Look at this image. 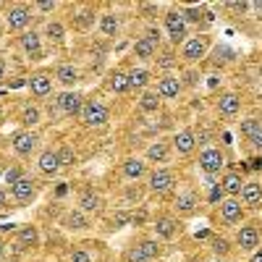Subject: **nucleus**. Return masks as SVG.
I'll use <instances>...</instances> for the list:
<instances>
[{"instance_id":"43","label":"nucleus","mask_w":262,"mask_h":262,"mask_svg":"<svg viewBox=\"0 0 262 262\" xmlns=\"http://www.w3.org/2000/svg\"><path fill=\"white\" fill-rule=\"evenodd\" d=\"M18 179H21V170H18V168H11V170L6 173V181H8L11 186H13V184H16Z\"/></svg>"},{"instance_id":"49","label":"nucleus","mask_w":262,"mask_h":262,"mask_svg":"<svg viewBox=\"0 0 262 262\" xmlns=\"http://www.w3.org/2000/svg\"><path fill=\"white\" fill-rule=\"evenodd\" d=\"M252 262H262V252H254L252 254Z\"/></svg>"},{"instance_id":"26","label":"nucleus","mask_w":262,"mask_h":262,"mask_svg":"<svg viewBox=\"0 0 262 262\" xmlns=\"http://www.w3.org/2000/svg\"><path fill=\"white\" fill-rule=\"evenodd\" d=\"M55 79H58L60 84H66V86H71V84H76V79H79V71L74 69V66H60V69H58V74H55Z\"/></svg>"},{"instance_id":"24","label":"nucleus","mask_w":262,"mask_h":262,"mask_svg":"<svg viewBox=\"0 0 262 262\" xmlns=\"http://www.w3.org/2000/svg\"><path fill=\"white\" fill-rule=\"evenodd\" d=\"M155 231L160 238H170L173 233H176V221L173 217H158L155 221Z\"/></svg>"},{"instance_id":"9","label":"nucleus","mask_w":262,"mask_h":262,"mask_svg":"<svg viewBox=\"0 0 262 262\" xmlns=\"http://www.w3.org/2000/svg\"><path fill=\"white\" fill-rule=\"evenodd\" d=\"M236 242H238V247H242L244 252H254L259 247V231L254 226H242V231H238V236H236Z\"/></svg>"},{"instance_id":"50","label":"nucleus","mask_w":262,"mask_h":262,"mask_svg":"<svg viewBox=\"0 0 262 262\" xmlns=\"http://www.w3.org/2000/svg\"><path fill=\"white\" fill-rule=\"evenodd\" d=\"M252 8H254V11H259V13H262V0H257V3H252Z\"/></svg>"},{"instance_id":"20","label":"nucleus","mask_w":262,"mask_h":262,"mask_svg":"<svg viewBox=\"0 0 262 262\" xmlns=\"http://www.w3.org/2000/svg\"><path fill=\"white\" fill-rule=\"evenodd\" d=\"M155 42H152L149 37H139L137 39V45H134V53H137V58H142V60H149L152 55H155Z\"/></svg>"},{"instance_id":"30","label":"nucleus","mask_w":262,"mask_h":262,"mask_svg":"<svg viewBox=\"0 0 262 262\" xmlns=\"http://www.w3.org/2000/svg\"><path fill=\"white\" fill-rule=\"evenodd\" d=\"M111 86H113V92H128L131 90V84H128V74H113L111 76Z\"/></svg>"},{"instance_id":"42","label":"nucleus","mask_w":262,"mask_h":262,"mask_svg":"<svg viewBox=\"0 0 262 262\" xmlns=\"http://www.w3.org/2000/svg\"><path fill=\"white\" fill-rule=\"evenodd\" d=\"M71 262H92V257L86 254L84 249H76V252L71 254Z\"/></svg>"},{"instance_id":"51","label":"nucleus","mask_w":262,"mask_h":262,"mask_svg":"<svg viewBox=\"0 0 262 262\" xmlns=\"http://www.w3.org/2000/svg\"><path fill=\"white\" fill-rule=\"evenodd\" d=\"M3 76H6V66H3V60H0V81H3Z\"/></svg>"},{"instance_id":"34","label":"nucleus","mask_w":262,"mask_h":262,"mask_svg":"<svg viewBox=\"0 0 262 262\" xmlns=\"http://www.w3.org/2000/svg\"><path fill=\"white\" fill-rule=\"evenodd\" d=\"M21 123H24V126H37L39 123V111H37V107H24V113H21Z\"/></svg>"},{"instance_id":"14","label":"nucleus","mask_w":262,"mask_h":262,"mask_svg":"<svg viewBox=\"0 0 262 262\" xmlns=\"http://www.w3.org/2000/svg\"><path fill=\"white\" fill-rule=\"evenodd\" d=\"M173 147H176L179 149V155H189V152L196 147V134H194V131H179V134L176 137H173Z\"/></svg>"},{"instance_id":"32","label":"nucleus","mask_w":262,"mask_h":262,"mask_svg":"<svg viewBox=\"0 0 262 262\" xmlns=\"http://www.w3.org/2000/svg\"><path fill=\"white\" fill-rule=\"evenodd\" d=\"M66 226L74 228V231H81V228H86V217L81 212H69L66 215Z\"/></svg>"},{"instance_id":"36","label":"nucleus","mask_w":262,"mask_h":262,"mask_svg":"<svg viewBox=\"0 0 262 262\" xmlns=\"http://www.w3.org/2000/svg\"><path fill=\"white\" fill-rule=\"evenodd\" d=\"M259 126H262V123H259L257 118H247V121H242V137H249V139H252V137L257 134V128H259Z\"/></svg>"},{"instance_id":"3","label":"nucleus","mask_w":262,"mask_h":262,"mask_svg":"<svg viewBox=\"0 0 262 262\" xmlns=\"http://www.w3.org/2000/svg\"><path fill=\"white\" fill-rule=\"evenodd\" d=\"M207 48H210V37H207V34H196V37H189V39L184 42V50H181V55H184V60L194 63V60L205 58Z\"/></svg>"},{"instance_id":"8","label":"nucleus","mask_w":262,"mask_h":262,"mask_svg":"<svg viewBox=\"0 0 262 262\" xmlns=\"http://www.w3.org/2000/svg\"><path fill=\"white\" fill-rule=\"evenodd\" d=\"M173 184H176V179H173V173H170V170H155V173L149 176V189H152V191H158V194L170 191Z\"/></svg>"},{"instance_id":"54","label":"nucleus","mask_w":262,"mask_h":262,"mask_svg":"<svg viewBox=\"0 0 262 262\" xmlns=\"http://www.w3.org/2000/svg\"><path fill=\"white\" fill-rule=\"evenodd\" d=\"M217 262H221V259H217Z\"/></svg>"},{"instance_id":"27","label":"nucleus","mask_w":262,"mask_h":262,"mask_svg":"<svg viewBox=\"0 0 262 262\" xmlns=\"http://www.w3.org/2000/svg\"><path fill=\"white\" fill-rule=\"evenodd\" d=\"M100 29H102V34H107V37H116V32H118V18H116V13L100 16Z\"/></svg>"},{"instance_id":"16","label":"nucleus","mask_w":262,"mask_h":262,"mask_svg":"<svg viewBox=\"0 0 262 262\" xmlns=\"http://www.w3.org/2000/svg\"><path fill=\"white\" fill-rule=\"evenodd\" d=\"M181 92V81L179 79H173V76H165L158 81V95L165 97V100H173V97H179Z\"/></svg>"},{"instance_id":"7","label":"nucleus","mask_w":262,"mask_h":262,"mask_svg":"<svg viewBox=\"0 0 262 262\" xmlns=\"http://www.w3.org/2000/svg\"><path fill=\"white\" fill-rule=\"evenodd\" d=\"M11 142H13V149L18 152V155H29L39 139H37V134H32V131H16Z\"/></svg>"},{"instance_id":"52","label":"nucleus","mask_w":262,"mask_h":262,"mask_svg":"<svg viewBox=\"0 0 262 262\" xmlns=\"http://www.w3.org/2000/svg\"><path fill=\"white\" fill-rule=\"evenodd\" d=\"M3 254H6V247H3V242H0V259H3Z\"/></svg>"},{"instance_id":"48","label":"nucleus","mask_w":262,"mask_h":262,"mask_svg":"<svg viewBox=\"0 0 262 262\" xmlns=\"http://www.w3.org/2000/svg\"><path fill=\"white\" fill-rule=\"evenodd\" d=\"M3 207H6V191L0 189V210H3Z\"/></svg>"},{"instance_id":"31","label":"nucleus","mask_w":262,"mask_h":262,"mask_svg":"<svg viewBox=\"0 0 262 262\" xmlns=\"http://www.w3.org/2000/svg\"><path fill=\"white\" fill-rule=\"evenodd\" d=\"M176 207H179V212H194L196 196H194V194H181L179 200H176Z\"/></svg>"},{"instance_id":"38","label":"nucleus","mask_w":262,"mask_h":262,"mask_svg":"<svg viewBox=\"0 0 262 262\" xmlns=\"http://www.w3.org/2000/svg\"><path fill=\"white\" fill-rule=\"evenodd\" d=\"M92 21H95V11H92V8H84V11L79 13V27H81V29H86Z\"/></svg>"},{"instance_id":"40","label":"nucleus","mask_w":262,"mask_h":262,"mask_svg":"<svg viewBox=\"0 0 262 262\" xmlns=\"http://www.w3.org/2000/svg\"><path fill=\"white\" fill-rule=\"evenodd\" d=\"M181 13H184L186 21H200V18H202V11H200V8H184Z\"/></svg>"},{"instance_id":"33","label":"nucleus","mask_w":262,"mask_h":262,"mask_svg":"<svg viewBox=\"0 0 262 262\" xmlns=\"http://www.w3.org/2000/svg\"><path fill=\"white\" fill-rule=\"evenodd\" d=\"M139 249H142V254H144L147 259H155V257L160 254V244H158V242H152V238H149V242H142Z\"/></svg>"},{"instance_id":"4","label":"nucleus","mask_w":262,"mask_h":262,"mask_svg":"<svg viewBox=\"0 0 262 262\" xmlns=\"http://www.w3.org/2000/svg\"><path fill=\"white\" fill-rule=\"evenodd\" d=\"M223 165H226V158H223V152L215 149V147H207L202 155H200V168L205 173H210V176H212V173H217Z\"/></svg>"},{"instance_id":"35","label":"nucleus","mask_w":262,"mask_h":262,"mask_svg":"<svg viewBox=\"0 0 262 262\" xmlns=\"http://www.w3.org/2000/svg\"><path fill=\"white\" fill-rule=\"evenodd\" d=\"M45 32H48V37H50L53 42H63V37H66V29L58 24V21H50Z\"/></svg>"},{"instance_id":"53","label":"nucleus","mask_w":262,"mask_h":262,"mask_svg":"<svg viewBox=\"0 0 262 262\" xmlns=\"http://www.w3.org/2000/svg\"><path fill=\"white\" fill-rule=\"evenodd\" d=\"M0 95H3V92H0Z\"/></svg>"},{"instance_id":"10","label":"nucleus","mask_w":262,"mask_h":262,"mask_svg":"<svg viewBox=\"0 0 262 262\" xmlns=\"http://www.w3.org/2000/svg\"><path fill=\"white\" fill-rule=\"evenodd\" d=\"M37 165H39V170L45 173V176H55V173L63 168V165H60V158H58V152H55V149H45V152H42Z\"/></svg>"},{"instance_id":"25","label":"nucleus","mask_w":262,"mask_h":262,"mask_svg":"<svg viewBox=\"0 0 262 262\" xmlns=\"http://www.w3.org/2000/svg\"><path fill=\"white\" fill-rule=\"evenodd\" d=\"M139 107L144 113H155L158 107H160V95L158 92H144L142 100H139Z\"/></svg>"},{"instance_id":"13","label":"nucleus","mask_w":262,"mask_h":262,"mask_svg":"<svg viewBox=\"0 0 262 262\" xmlns=\"http://www.w3.org/2000/svg\"><path fill=\"white\" fill-rule=\"evenodd\" d=\"M221 215H223L226 223H238V221H242V215H244V205L231 196V200H226L221 205Z\"/></svg>"},{"instance_id":"2","label":"nucleus","mask_w":262,"mask_h":262,"mask_svg":"<svg viewBox=\"0 0 262 262\" xmlns=\"http://www.w3.org/2000/svg\"><path fill=\"white\" fill-rule=\"evenodd\" d=\"M107 118H111V113H107V107H105L102 102H95V100L84 102V107H81V121H84L86 126H105Z\"/></svg>"},{"instance_id":"45","label":"nucleus","mask_w":262,"mask_h":262,"mask_svg":"<svg viewBox=\"0 0 262 262\" xmlns=\"http://www.w3.org/2000/svg\"><path fill=\"white\" fill-rule=\"evenodd\" d=\"M37 8L48 13V11H53V8H55V0H39V3H37Z\"/></svg>"},{"instance_id":"47","label":"nucleus","mask_w":262,"mask_h":262,"mask_svg":"<svg viewBox=\"0 0 262 262\" xmlns=\"http://www.w3.org/2000/svg\"><path fill=\"white\" fill-rule=\"evenodd\" d=\"M228 8H233V11H238V13H244L247 8H252V3H228Z\"/></svg>"},{"instance_id":"19","label":"nucleus","mask_w":262,"mask_h":262,"mask_svg":"<svg viewBox=\"0 0 262 262\" xmlns=\"http://www.w3.org/2000/svg\"><path fill=\"white\" fill-rule=\"evenodd\" d=\"M238 107H242V100H238L236 95H223L221 102H217V111H221V116H236Z\"/></svg>"},{"instance_id":"28","label":"nucleus","mask_w":262,"mask_h":262,"mask_svg":"<svg viewBox=\"0 0 262 262\" xmlns=\"http://www.w3.org/2000/svg\"><path fill=\"white\" fill-rule=\"evenodd\" d=\"M147 160H152V163H165V160H168V147H165L163 142L152 144V147L147 149Z\"/></svg>"},{"instance_id":"21","label":"nucleus","mask_w":262,"mask_h":262,"mask_svg":"<svg viewBox=\"0 0 262 262\" xmlns=\"http://www.w3.org/2000/svg\"><path fill=\"white\" fill-rule=\"evenodd\" d=\"M39 233L34 226H21L18 228V247H37Z\"/></svg>"},{"instance_id":"23","label":"nucleus","mask_w":262,"mask_h":262,"mask_svg":"<svg viewBox=\"0 0 262 262\" xmlns=\"http://www.w3.org/2000/svg\"><path fill=\"white\" fill-rule=\"evenodd\" d=\"M144 170H147V165H144L142 160H137V158H128V160L123 163L126 179H142V176H144Z\"/></svg>"},{"instance_id":"37","label":"nucleus","mask_w":262,"mask_h":262,"mask_svg":"<svg viewBox=\"0 0 262 262\" xmlns=\"http://www.w3.org/2000/svg\"><path fill=\"white\" fill-rule=\"evenodd\" d=\"M58 158H60V165H69V168H71V165L76 163V152H74L71 147H60V149H58Z\"/></svg>"},{"instance_id":"18","label":"nucleus","mask_w":262,"mask_h":262,"mask_svg":"<svg viewBox=\"0 0 262 262\" xmlns=\"http://www.w3.org/2000/svg\"><path fill=\"white\" fill-rule=\"evenodd\" d=\"M244 184H247V181H242V176H238V173H226V176H223V184H221V186H223V191H226V194H231L233 200H236V196L242 194Z\"/></svg>"},{"instance_id":"41","label":"nucleus","mask_w":262,"mask_h":262,"mask_svg":"<svg viewBox=\"0 0 262 262\" xmlns=\"http://www.w3.org/2000/svg\"><path fill=\"white\" fill-rule=\"evenodd\" d=\"M212 249H215V254H226L228 252V242H226V238H215Z\"/></svg>"},{"instance_id":"1","label":"nucleus","mask_w":262,"mask_h":262,"mask_svg":"<svg viewBox=\"0 0 262 262\" xmlns=\"http://www.w3.org/2000/svg\"><path fill=\"white\" fill-rule=\"evenodd\" d=\"M165 29H168V37H170V42H186V18H184V13L181 11H170V13H165Z\"/></svg>"},{"instance_id":"12","label":"nucleus","mask_w":262,"mask_h":262,"mask_svg":"<svg viewBox=\"0 0 262 262\" xmlns=\"http://www.w3.org/2000/svg\"><path fill=\"white\" fill-rule=\"evenodd\" d=\"M11 194L16 196L18 202H32V196H34V181L27 179V176H21V179L11 186Z\"/></svg>"},{"instance_id":"6","label":"nucleus","mask_w":262,"mask_h":262,"mask_svg":"<svg viewBox=\"0 0 262 262\" xmlns=\"http://www.w3.org/2000/svg\"><path fill=\"white\" fill-rule=\"evenodd\" d=\"M55 105H58V111H63L66 116H76V113H81V107H84L79 92H63V95H58Z\"/></svg>"},{"instance_id":"44","label":"nucleus","mask_w":262,"mask_h":262,"mask_svg":"<svg viewBox=\"0 0 262 262\" xmlns=\"http://www.w3.org/2000/svg\"><path fill=\"white\" fill-rule=\"evenodd\" d=\"M249 142H252V147H254V149H262V126L257 128V134H254Z\"/></svg>"},{"instance_id":"46","label":"nucleus","mask_w":262,"mask_h":262,"mask_svg":"<svg viewBox=\"0 0 262 262\" xmlns=\"http://www.w3.org/2000/svg\"><path fill=\"white\" fill-rule=\"evenodd\" d=\"M223 194H226V191H223V186H215V189L210 191V200H212V202H217V200H221Z\"/></svg>"},{"instance_id":"5","label":"nucleus","mask_w":262,"mask_h":262,"mask_svg":"<svg viewBox=\"0 0 262 262\" xmlns=\"http://www.w3.org/2000/svg\"><path fill=\"white\" fill-rule=\"evenodd\" d=\"M32 21V8L24 6V3H18L8 11V29L11 32H18V29H24L27 24Z\"/></svg>"},{"instance_id":"11","label":"nucleus","mask_w":262,"mask_h":262,"mask_svg":"<svg viewBox=\"0 0 262 262\" xmlns=\"http://www.w3.org/2000/svg\"><path fill=\"white\" fill-rule=\"evenodd\" d=\"M27 86L32 90V95L45 97V95H50V90H53V79H50L48 74H34L32 79H27Z\"/></svg>"},{"instance_id":"22","label":"nucleus","mask_w":262,"mask_h":262,"mask_svg":"<svg viewBox=\"0 0 262 262\" xmlns=\"http://www.w3.org/2000/svg\"><path fill=\"white\" fill-rule=\"evenodd\" d=\"M100 205H102V200H100L97 194H92V191H86V194L79 196V210L81 212H97Z\"/></svg>"},{"instance_id":"29","label":"nucleus","mask_w":262,"mask_h":262,"mask_svg":"<svg viewBox=\"0 0 262 262\" xmlns=\"http://www.w3.org/2000/svg\"><path fill=\"white\" fill-rule=\"evenodd\" d=\"M147 81H149V74L144 69H131L128 71V84L131 86H139L142 90V86H147Z\"/></svg>"},{"instance_id":"39","label":"nucleus","mask_w":262,"mask_h":262,"mask_svg":"<svg viewBox=\"0 0 262 262\" xmlns=\"http://www.w3.org/2000/svg\"><path fill=\"white\" fill-rule=\"evenodd\" d=\"M126 262H149L144 254H142V249L137 247V249H128L126 252Z\"/></svg>"},{"instance_id":"17","label":"nucleus","mask_w":262,"mask_h":262,"mask_svg":"<svg viewBox=\"0 0 262 262\" xmlns=\"http://www.w3.org/2000/svg\"><path fill=\"white\" fill-rule=\"evenodd\" d=\"M21 48H24V53H27L29 58H39V55H42V42H39V34L27 32L24 37H21Z\"/></svg>"},{"instance_id":"15","label":"nucleus","mask_w":262,"mask_h":262,"mask_svg":"<svg viewBox=\"0 0 262 262\" xmlns=\"http://www.w3.org/2000/svg\"><path fill=\"white\" fill-rule=\"evenodd\" d=\"M242 202L249 205V207H259V205H262V186H259L257 181L244 184V189H242Z\"/></svg>"}]
</instances>
